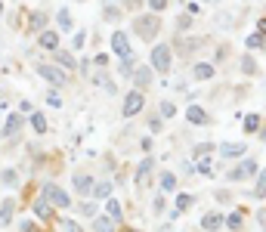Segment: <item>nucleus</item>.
I'll return each instance as SVG.
<instances>
[{"label":"nucleus","mask_w":266,"mask_h":232,"mask_svg":"<svg viewBox=\"0 0 266 232\" xmlns=\"http://www.w3.org/2000/svg\"><path fill=\"white\" fill-rule=\"evenodd\" d=\"M41 198H44L50 208H71L68 192H65V189H59L56 183H44V189H41Z\"/></svg>","instance_id":"f257e3e1"},{"label":"nucleus","mask_w":266,"mask_h":232,"mask_svg":"<svg viewBox=\"0 0 266 232\" xmlns=\"http://www.w3.org/2000/svg\"><path fill=\"white\" fill-rule=\"evenodd\" d=\"M133 28H136V34L142 37V41H155V34H158V19L155 16H139L136 22H133Z\"/></svg>","instance_id":"f03ea898"},{"label":"nucleus","mask_w":266,"mask_h":232,"mask_svg":"<svg viewBox=\"0 0 266 232\" xmlns=\"http://www.w3.org/2000/svg\"><path fill=\"white\" fill-rule=\"evenodd\" d=\"M111 50H115V56L124 59V62L133 59V50H130V41H127L124 31H115V34H111Z\"/></svg>","instance_id":"7ed1b4c3"},{"label":"nucleus","mask_w":266,"mask_h":232,"mask_svg":"<svg viewBox=\"0 0 266 232\" xmlns=\"http://www.w3.org/2000/svg\"><path fill=\"white\" fill-rule=\"evenodd\" d=\"M152 68L155 71H170V47L167 44H158L152 50Z\"/></svg>","instance_id":"20e7f679"},{"label":"nucleus","mask_w":266,"mask_h":232,"mask_svg":"<svg viewBox=\"0 0 266 232\" xmlns=\"http://www.w3.org/2000/svg\"><path fill=\"white\" fill-rule=\"evenodd\" d=\"M142 105H145L142 93H139V90H130V93H127V99H124V108H121V111H124V118H133V114H136Z\"/></svg>","instance_id":"39448f33"},{"label":"nucleus","mask_w":266,"mask_h":232,"mask_svg":"<svg viewBox=\"0 0 266 232\" xmlns=\"http://www.w3.org/2000/svg\"><path fill=\"white\" fill-rule=\"evenodd\" d=\"M37 74L47 77V81H50L53 87L65 84V71H62V68H56V65H37Z\"/></svg>","instance_id":"423d86ee"},{"label":"nucleus","mask_w":266,"mask_h":232,"mask_svg":"<svg viewBox=\"0 0 266 232\" xmlns=\"http://www.w3.org/2000/svg\"><path fill=\"white\" fill-rule=\"evenodd\" d=\"M251 173H257V161H251V158H248V161H242V164L229 173V180H232V183H242V180H248Z\"/></svg>","instance_id":"0eeeda50"},{"label":"nucleus","mask_w":266,"mask_h":232,"mask_svg":"<svg viewBox=\"0 0 266 232\" xmlns=\"http://www.w3.org/2000/svg\"><path fill=\"white\" fill-rule=\"evenodd\" d=\"M186 118L192 121V124H208L211 118H208V111L201 108V105H189V111H186Z\"/></svg>","instance_id":"6e6552de"},{"label":"nucleus","mask_w":266,"mask_h":232,"mask_svg":"<svg viewBox=\"0 0 266 232\" xmlns=\"http://www.w3.org/2000/svg\"><path fill=\"white\" fill-rule=\"evenodd\" d=\"M245 152H248V149H245L242 142H239V146H235V142H223V146H220L223 158H239V155H245Z\"/></svg>","instance_id":"1a4fd4ad"},{"label":"nucleus","mask_w":266,"mask_h":232,"mask_svg":"<svg viewBox=\"0 0 266 232\" xmlns=\"http://www.w3.org/2000/svg\"><path fill=\"white\" fill-rule=\"evenodd\" d=\"M192 77H195V81H211V77H214V65L198 62V65L192 68Z\"/></svg>","instance_id":"9d476101"},{"label":"nucleus","mask_w":266,"mask_h":232,"mask_svg":"<svg viewBox=\"0 0 266 232\" xmlns=\"http://www.w3.org/2000/svg\"><path fill=\"white\" fill-rule=\"evenodd\" d=\"M71 183H74V189H78V192H84V195L93 189V177H87V173H74Z\"/></svg>","instance_id":"9b49d317"},{"label":"nucleus","mask_w":266,"mask_h":232,"mask_svg":"<svg viewBox=\"0 0 266 232\" xmlns=\"http://www.w3.org/2000/svg\"><path fill=\"white\" fill-rule=\"evenodd\" d=\"M201 226H204V229H208V232H217V229H220V226H223V217H220V214H214V211H211V214H204V217H201Z\"/></svg>","instance_id":"f8f14e48"},{"label":"nucleus","mask_w":266,"mask_h":232,"mask_svg":"<svg viewBox=\"0 0 266 232\" xmlns=\"http://www.w3.org/2000/svg\"><path fill=\"white\" fill-rule=\"evenodd\" d=\"M19 130H22V118H19V114H10L7 124H4V136H16Z\"/></svg>","instance_id":"ddd939ff"},{"label":"nucleus","mask_w":266,"mask_h":232,"mask_svg":"<svg viewBox=\"0 0 266 232\" xmlns=\"http://www.w3.org/2000/svg\"><path fill=\"white\" fill-rule=\"evenodd\" d=\"M41 47L44 50H56L59 47V34L56 31H41Z\"/></svg>","instance_id":"4468645a"},{"label":"nucleus","mask_w":266,"mask_h":232,"mask_svg":"<svg viewBox=\"0 0 266 232\" xmlns=\"http://www.w3.org/2000/svg\"><path fill=\"white\" fill-rule=\"evenodd\" d=\"M133 81H136V90H139V87H149V81H152V68L139 65V68H136V74H133Z\"/></svg>","instance_id":"2eb2a0df"},{"label":"nucleus","mask_w":266,"mask_h":232,"mask_svg":"<svg viewBox=\"0 0 266 232\" xmlns=\"http://www.w3.org/2000/svg\"><path fill=\"white\" fill-rule=\"evenodd\" d=\"M13 208H16L13 198H7L4 205H0V223H4V226H10V220H13Z\"/></svg>","instance_id":"dca6fc26"},{"label":"nucleus","mask_w":266,"mask_h":232,"mask_svg":"<svg viewBox=\"0 0 266 232\" xmlns=\"http://www.w3.org/2000/svg\"><path fill=\"white\" fill-rule=\"evenodd\" d=\"M34 214L41 217V220H53V208H50L44 198H37V201H34Z\"/></svg>","instance_id":"f3484780"},{"label":"nucleus","mask_w":266,"mask_h":232,"mask_svg":"<svg viewBox=\"0 0 266 232\" xmlns=\"http://www.w3.org/2000/svg\"><path fill=\"white\" fill-rule=\"evenodd\" d=\"M93 229L96 232H115V220H111V217H96L93 220Z\"/></svg>","instance_id":"a211bd4d"},{"label":"nucleus","mask_w":266,"mask_h":232,"mask_svg":"<svg viewBox=\"0 0 266 232\" xmlns=\"http://www.w3.org/2000/svg\"><path fill=\"white\" fill-rule=\"evenodd\" d=\"M31 127H34L37 133H47V118H44L41 111H37V114H31Z\"/></svg>","instance_id":"6ab92c4d"},{"label":"nucleus","mask_w":266,"mask_h":232,"mask_svg":"<svg viewBox=\"0 0 266 232\" xmlns=\"http://www.w3.org/2000/svg\"><path fill=\"white\" fill-rule=\"evenodd\" d=\"M254 195L257 198H266V170L257 177V186H254Z\"/></svg>","instance_id":"aec40b11"},{"label":"nucleus","mask_w":266,"mask_h":232,"mask_svg":"<svg viewBox=\"0 0 266 232\" xmlns=\"http://www.w3.org/2000/svg\"><path fill=\"white\" fill-rule=\"evenodd\" d=\"M186 208H192V195H186V192H183V195H176V214H183Z\"/></svg>","instance_id":"412c9836"},{"label":"nucleus","mask_w":266,"mask_h":232,"mask_svg":"<svg viewBox=\"0 0 266 232\" xmlns=\"http://www.w3.org/2000/svg\"><path fill=\"white\" fill-rule=\"evenodd\" d=\"M245 130L248 133H257L260 130V118H257V114H248V118H245Z\"/></svg>","instance_id":"4be33fe9"},{"label":"nucleus","mask_w":266,"mask_h":232,"mask_svg":"<svg viewBox=\"0 0 266 232\" xmlns=\"http://www.w3.org/2000/svg\"><path fill=\"white\" fill-rule=\"evenodd\" d=\"M223 223H226V226H229V229H232V232H239V226H242V214H239V211H235V214H229V217H226V220H223Z\"/></svg>","instance_id":"5701e85b"},{"label":"nucleus","mask_w":266,"mask_h":232,"mask_svg":"<svg viewBox=\"0 0 266 232\" xmlns=\"http://www.w3.org/2000/svg\"><path fill=\"white\" fill-rule=\"evenodd\" d=\"M56 62H59V65H65V68H74V65H78L71 53H56Z\"/></svg>","instance_id":"b1692460"},{"label":"nucleus","mask_w":266,"mask_h":232,"mask_svg":"<svg viewBox=\"0 0 266 232\" xmlns=\"http://www.w3.org/2000/svg\"><path fill=\"white\" fill-rule=\"evenodd\" d=\"M263 44H266V37H263V34H260V31H257V34H251V37H248V47H251V50H260V47H263Z\"/></svg>","instance_id":"393cba45"},{"label":"nucleus","mask_w":266,"mask_h":232,"mask_svg":"<svg viewBox=\"0 0 266 232\" xmlns=\"http://www.w3.org/2000/svg\"><path fill=\"white\" fill-rule=\"evenodd\" d=\"M161 189H164V192H173V189H176V177H173V173H164V177H161Z\"/></svg>","instance_id":"a878e982"},{"label":"nucleus","mask_w":266,"mask_h":232,"mask_svg":"<svg viewBox=\"0 0 266 232\" xmlns=\"http://www.w3.org/2000/svg\"><path fill=\"white\" fill-rule=\"evenodd\" d=\"M211 167H214V164H211V158H208V155H204V158H198V164H195V170H198V173H204V177L211 173Z\"/></svg>","instance_id":"bb28decb"},{"label":"nucleus","mask_w":266,"mask_h":232,"mask_svg":"<svg viewBox=\"0 0 266 232\" xmlns=\"http://www.w3.org/2000/svg\"><path fill=\"white\" fill-rule=\"evenodd\" d=\"M242 71H245V74H254V71H257V62H254L251 56H242Z\"/></svg>","instance_id":"cd10ccee"},{"label":"nucleus","mask_w":266,"mask_h":232,"mask_svg":"<svg viewBox=\"0 0 266 232\" xmlns=\"http://www.w3.org/2000/svg\"><path fill=\"white\" fill-rule=\"evenodd\" d=\"M108 217H111V220H121V205H118L115 198L108 201Z\"/></svg>","instance_id":"c85d7f7f"},{"label":"nucleus","mask_w":266,"mask_h":232,"mask_svg":"<svg viewBox=\"0 0 266 232\" xmlns=\"http://www.w3.org/2000/svg\"><path fill=\"white\" fill-rule=\"evenodd\" d=\"M108 192H111V183H99V186L93 189V195H96V198H105Z\"/></svg>","instance_id":"c756f323"},{"label":"nucleus","mask_w":266,"mask_h":232,"mask_svg":"<svg viewBox=\"0 0 266 232\" xmlns=\"http://www.w3.org/2000/svg\"><path fill=\"white\" fill-rule=\"evenodd\" d=\"M208 152H214V146H211V142H201V146H195V152H192V155H195V158H204Z\"/></svg>","instance_id":"7c9ffc66"},{"label":"nucleus","mask_w":266,"mask_h":232,"mask_svg":"<svg viewBox=\"0 0 266 232\" xmlns=\"http://www.w3.org/2000/svg\"><path fill=\"white\" fill-rule=\"evenodd\" d=\"M44 22H47V16H44V13H34V16H31V28H37V31L44 28Z\"/></svg>","instance_id":"2f4dec72"},{"label":"nucleus","mask_w":266,"mask_h":232,"mask_svg":"<svg viewBox=\"0 0 266 232\" xmlns=\"http://www.w3.org/2000/svg\"><path fill=\"white\" fill-rule=\"evenodd\" d=\"M56 19H59V25H62V28H65V31H68V28H71V16H68V13H65V10H59V13H56Z\"/></svg>","instance_id":"473e14b6"},{"label":"nucleus","mask_w":266,"mask_h":232,"mask_svg":"<svg viewBox=\"0 0 266 232\" xmlns=\"http://www.w3.org/2000/svg\"><path fill=\"white\" fill-rule=\"evenodd\" d=\"M149 173H152V161H149V158H145V161H142V164H139V167H136V177H139V180H142V177H149Z\"/></svg>","instance_id":"72a5a7b5"},{"label":"nucleus","mask_w":266,"mask_h":232,"mask_svg":"<svg viewBox=\"0 0 266 232\" xmlns=\"http://www.w3.org/2000/svg\"><path fill=\"white\" fill-rule=\"evenodd\" d=\"M149 7H152V13H161V10H167V0H149Z\"/></svg>","instance_id":"f704fd0d"},{"label":"nucleus","mask_w":266,"mask_h":232,"mask_svg":"<svg viewBox=\"0 0 266 232\" xmlns=\"http://www.w3.org/2000/svg\"><path fill=\"white\" fill-rule=\"evenodd\" d=\"M173 102H161V114H164V118H173Z\"/></svg>","instance_id":"c9c22d12"},{"label":"nucleus","mask_w":266,"mask_h":232,"mask_svg":"<svg viewBox=\"0 0 266 232\" xmlns=\"http://www.w3.org/2000/svg\"><path fill=\"white\" fill-rule=\"evenodd\" d=\"M0 180H4V186H13L16 183V170H4V177H0Z\"/></svg>","instance_id":"e433bc0d"},{"label":"nucleus","mask_w":266,"mask_h":232,"mask_svg":"<svg viewBox=\"0 0 266 232\" xmlns=\"http://www.w3.org/2000/svg\"><path fill=\"white\" fill-rule=\"evenodd\" d=\"M62 229H65V232H81V229H78V223H74V220H62Z\"/></svg>","instance_id":"4c0bfd02"},{"label":"nucleus","mask_w":266,"mask_h":232,"mask_svg":"<svg viewBox=\"0 0 266 232\" xmlns=\"http://www.w3.org/2000/svg\"><path fill=\"white\" fill-rule=\"evenodd\" d=\"M47 102H50L53 108H59V105H62V99H59V93H50V96H47Z\"/></svg>","instance_id":"58836bf2"},{"label":"nucleus","mask_w":266,"mask_h":232,"mask_svg":"<svg viewBox=\"0 0 266 232\" xmlns=\"http://www.w3.org/2000/svg\"><path fill=\"white\" fill-rule=\"evenodd\" d=\"M84 214H87V217H93V214H96V205H93V201H90V205H84Z\"/></svg>","instance_id":"ea45409f"},{"label":"nucleus","mask_w":266,"mask_h":232,"mask_svg":"<svg viewBox=\"0 0 266 232\" xmlns=\"http://www.w3.org/2000/svg\"><path fill=\"white\" fill-rule=\"evenodd\" d=\"M257 220H260V226L266 229V211H260V214H257Z\"/></svg>","instance_id":"a19ab883"},{"label":"nucleus","mask_w":266,"mask_h":232,"mask_svg":"<svg viewBox=\"0 0 266 232\" xmlns=\"http://www.w3.org/2000/svg\"><path fill=\"white\" fill-rule=\"evenodd\" d=\"M22 232H37V229H34V223H22Z\"/></svg>","instance_id":"79ce46f5"},{"label":"nucleus","mask_w":266,"mask_h":232,"mask_svg":"<svg viewBox=\"0 0 266 232\" xmlns=\"http://www.w3.org/2000/svg\"><path fill=\"white\" fill-rule=\"evenodd\" d=\"M257 28H260V34L266 37V19H260V25H257Z\"/></svg>","instance_id":"37998d69"},{"label":"nucleus","mask_w":266,"mask_h":232,"mask_svg":"<svg viewBox=\"0 0 266 232\" xmlns=\"http://www.w3.org/2000/svg\"><path fill=\"white\" fill-rule=\"evenodd\" d=\"M121 232H139V229H121Z\"/></svg>","instance_id":"c03bdc74"},{"label":"nucleus","mask_w":266,"mask_h":232,"mask_svg":"<svg viewBox=\"0 0 266 232\" xmlns=\"http://www.w3.org/2000/svg\"><path fill=\"white\" fill-rule=\"evenodd\" d=\"M0 16H4V4H0Z\"/></svg>","instance_id":"a18cd8bd"}]
</instances>
